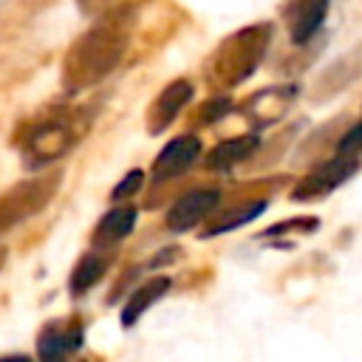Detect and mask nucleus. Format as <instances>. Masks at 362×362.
<instances>
[{"label":"nucleus","mask_w":362,"mask_h":362,"mask_svg":"<svg viewBox=\"0 0 362 362\" xmlns=\"http://www.w3.org/2000/svg\"><path fill=\"white\" fill-rule=\"evenodd\" d=\"M328 6H331V0H288L286 31H288L291 42H297V45L308 42L320 31V25L328 14Z\"/></svg>","instance_id":"obj_10"},{"label":"nucleus","mask_w":362,"mask_h":362,"mask_svg":"<svg viewBox=\"0 0 362 362\" xmlns=\"http://www.w3.org/2000/svg\"><path fill=\"white\" fill-rule=\"evenodd\" d=\"M339 153H359L362 150V122L359 124H354L342 139H339V147H337Z\"/></svg>","instance_id":"obj_18"},{"label":"nucleus","mask_w":362,"mask_h":362,"mask_svg":"<svg viewBox=\"0 0 362 362\" xmlns=\"http://www.w3.org/2000/svg\"><path fill=\"white\" fill-rule=\"evenodd\" d=\"M133 226H136V206L119 204L96 221V226L90 232V246L93 249H113L119 240H124L133 232Z\"/></svg>","instance_id":"obj_11"},{"label":"nucleus","mask_w":362,"mask_h":362,"mask_svg":"<svg viewBox=\"0 0 362 362\" xmlns=\"http://www.w3.org/2000/svg\"><path fill=\"white\" fill-rule=\"evenodd\" d=\"M198 156H201V141H198V136H189V133L175 136V139L167 141V144L161 147V153L156 156L150 175H153L156 184L173 181V178L184 175V173L198 161Z\"/></svg>","instance_id":"obj_8"},{"label":"nucleus","mask_w":362,"mask_h":362,"mask_svg":"<svg viewBox=\"0 0 362 362\" xmlns=\"http://www.w3.org/2000/svg\"><path fill=\"white\" fill-rule=\"evenodd\" d=\"M82 320L79 317H68V320H51L42 325L40 337H37V356L40 359H62L68 354H74L76 348H82Z\"/></svg>","instance_id":"obj_9"},{"label":"nucleus","mask_w":362,"mask_h":362,"mask_svg":"<svg viewBox=\"0 0 362 362\" xmlns=\"http://www.w3.org/2000/svg\"><path fill=\"white\" fill-rule=\"evenodd\" d=\"M0 263H3V252H0Z\"/></svg>","instance_id":"obj_19"},{"label":"nucleus","mask_w":362,"mask_h":362,"mask_svg":"<svg viewBox=\"0 0 362 362\" xmlns=\"http://www.w3.org/2000/svg\"><path fill=\"white\" fill-rule=\"evenodd\" d=\"M93 113L88 107H57L40 116L31 130L20 139L25 167H45L71 153L88 133Z\"/></svg>","instance_id":"obj_3"},{"label":"nucleus","mask_w":362,"mask_h":362,"mask_svg":"<svg viewBox=\"0 0 362 362\" xmlns=\"http://www.w3.org/2000/svg\"><path fill=\"white\" fill-rule=\"evenodd\" d=\"M127 42L130 37L122 20H102L88 31H82L62 57V74H59L62 88L68 93H79L99 85L105 76H110L119 68Z\"/></svg>","instance_id":"obj_1"},{"label":"nucleus","mask_w":362,"mask_h":362,"mask_svg":"<svg viewBox=\"0 0 362 362\" xmlns=\"http://www.w3.org/2000/svg\"><path fill=\"white\" fill-rule=\"evenodd\" d=\"M226 113H232V99L226 93H212L195 113V124H212L221 122Z\"/></svg>","instance_id":"obj_16"},{"label":"nucleus","mask_w":362,"mask_h":362,"mask_svg":"<svg viewBox=\"0 0 362 362\" xmlns=\"http://www.w3.org/2000/svg\"><path fill=\"white\" fill-rule=\"evenodd\" d=\"M62 181L59 170H48L31 178H23L0 192V232H11L20 223L37 218L57 195Z\"/></svg>","instance_id":"obj_4"},{"label":"nucleus","mask_w":362,"mask_h":362,"mask_svg":"<svg viewBox=\"0 0 362 362\" xmlns=\"http://www.w3.org/2000/svg\"><path fill=\"white\" fill-rule=\"evenodd\" d=\"M359 170V158L356 153H339L328 161H322L320 167H314L308 175H303L297 181V187L291 189L294 201H317L325 198L328 192H334L337 187H342L345 181H351V175Z\"/></svg>","instance_id":"obj_5"},{"label":"nucleus","mask_w":362,"mask_h":362,"mask_svg":"<svg viewBox=\"0 0 362 362\" xmlns=\"http://www.w3.org/2000/svg\"><path fill=\"white\" fill-rule=\"evenodd\" d=\"M192 93H195V88H192L189 79H173L170 85H164V88L158 90V96L150 102L147 113H144L147 133H150V136L164 133V130L178 119V113L192 102Z\"/></svg>","instance_id":"obj_7"},{"label":"nucleus","mask_w":362,"mask_h":362,"mask_svg":"<svg viewBox=\"0 0 362 362\" xmlns=\"http://www.w3.org/2000/svg\"><path fill=\"white\" fill-rule=\"evenodd\" d=\"M170 288H173V280L164 277V274H156V277L144 280V283L127 297V303L122 305V325H124V328L136 325V320H139L150 305H156Z\"/></svg>","instance_id":"obj_13"},{"label":"nucleus","mask_w":362,"mask_h":362,"mask_svg":"<svg viewBox=\"0 0 362 362\" xmlns=\"http://www.w3.org/2000/svg\"><path fill=\"white\" fill-rule=\"evenodd\" d=\"M257 144H260V136H257V133L229 136V139L218 141V144L206 153L204 167H206V170H215V173H223V170H229V167H235V164L246 161V158L257 150Z\"/></svg>","instance_id":"obj_12"},{"label":"nucleus","mask_w":362,"mask_h":362,"mask_svg":"<svg viewBox=\"0 0 362 362\" xmlns=\"http://www.w3.org/2000/svg\"><path fill=\"white\" fill-rule=\"evenodd\" d=\"M141 184H144V173H141V170H130V173H127V175L113 187L110 198H113V201H122V198L127 201L136 189H141Z\"/></svg>","instance_id":"obj_17"},{"label":"nucleus","mask_w":362,"mask_h":362,"mask_svg":"<svg viewBox=\"0 0 362 362\" xmlns=\"http://www.w3.org/2000/svg\"><path fill=\"white\" fill-rule=\"evenodd\" d=\"M266 201L263 198H252V201H240V204H232L226 209H221L218 215L209 218V226L204 229V238H212V235H223V232H232L243 223H252L255 218H260L266 212Z\"/></svg>","instance_id":"obj_14"},{"label":"nucleus","mask_w":362,"mask_h":362,"mask_svg":"<svg viewBox=\"0 0 362 362\" xmlns=\"http://www.w3.org/2000/svg\"><path fill=\"white\" fill-rule=\"evenodd\" d=\"M218 201H221V192L215 187H198V189H189L184 192L164 215V226L170 232H187L192 226H198L201 221H206L215 209H218Z\"/></svg>","instance_id":"obj_6"},{"label":"nucleus","mask_w":362,"mask_h":362,"mask_svg":"<svg viewBox=\"0 0 362 362\" xmlns=\"http://www.w3.org/2000/svg\"><path fill=\"white\" fill-rule=\"evenodd\" d=\"M272 42L269 23H252L226 34L204 62V82L212 93H226L243 85L263 62Z\"/></svg>","instance_id":"obj_2"},{"label":"nucleus","mask_w":362,"mask_h":362,"mask_svg":"<svg viewBox=\"0 0 362 362\" xmlns=\"http://www.w3.org/2000/svg\"><path fill=\"white\" fill-rule=\"evenodd\" d=\"M110 260H113L110 249H93V252L82 255L79 263L74 266L71 277H68V288H71V294L79 297V294H85L88 288H93V286L102 280V274L107 272Z\"/></svg>","instance_id":"obj_15"}]
</instances>
